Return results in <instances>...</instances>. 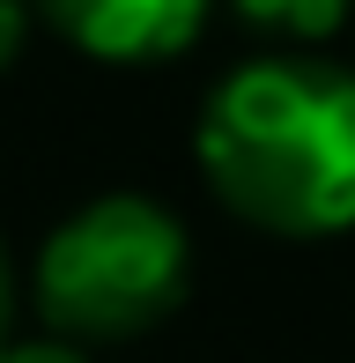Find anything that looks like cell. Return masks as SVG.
Listing matches in <instances>:
<instances>
[{
    "label": "cell",
    "mask_w": 355,
    "mask_h": 363,
    "mask_svg": "<svg viewBox=\"0 0 355 363\" xmlns=\"http://www.w3.org/2000/svg\"><path fill=\"white\" fill-rule=\"evenodd\" d=\"M200 178L237 223L289 245L355 230V74L267 52L207 89L192 126Z\"/></svg>",
    "instance_id": "cell-1"
},
{
    "label": "cell",
    "mask_w": 355,
    "mask_h": 363,
    "mask_svg": "<svg viewBox=\"0 0 355 363\" xmlns=\"http://www.w3.org/2000/svg\"><path fill=\"white\" fill-rule=\"evenodd\" d=\"M192 238L149 193H96L45 230L30 259V304L67 341H126L185 304Z\"/></svg>",
    "instance_id": "cell-2"
},
{
    "label": "cell",
    "mask_w": 355,
    "mask_h": 363,
    "mask_svg": "<svg viewBox=\"0 0 355 363\" xmlns=\"http://www.w3.org/2000/svg\"><path fill=\"white\" fill-rule=\"evenodd\" d=\"M96 67H163L207 38L215 0H30Z\"/></svg>",
    "instance_id": "cell-3"
},
{
    "label": "cell",
    "mask_w": 355,
    "mask_h": 363,
    "mask_svg": "<svg viewBox=\"0 0 355 363\" xmlns=\"http://www.w3.org/2000/svg\"><path fill=\"white\" fill-rule=\"evenodd\" d=\"M237 15H245L252 30H267V38H289V45H326L333 30L348 23L355 0H230Z\"/></svg>",
    "instance_id": "cell-4"
},
{
    "label": "cell",
    "mask_w": 355,
    "mask_h": 363,
    "mask_svg": "<svg viewBox=\"0 0 355 363\" xmlns=\"http://www.w3.org/2000/svg\"><path fill=\"white\" fill-rule=\"evenodd\" d=\"M0 363H89V349L67 334H30V341H8Z\"/></svg>",
    "instance_id": "cell-5"
},
{
    "label": "cell",
    "mask_w": 355,
    "mask_h": 363,
    "mask_svg": "<svg viewBox=\"0 0 355 363\" xmlns=\"http://www.w3.org/2000/svg\"><path fill=\"white\" fill-rule=\"evenodd\" d=\"M30 0H0V74L15 67V60H23V45H30Z\"/></svg>",
    "instance_id": "cell-6"
},
{
    "label": "cell",
    "mask_w": 355,
    "mask_h": 363,
    "mask_svg": "<svg viewBox=\"0 0 355 363\" xmlns=\"http://www.w3.org/2000/svg\"><path fill=\"white\" fill-rule=\"evenodd\" d=\"M8 326H15V267H8V245H0V349H8Z\"/></svg>",
    "instance_id": "cell-7"
}]
</instances>
